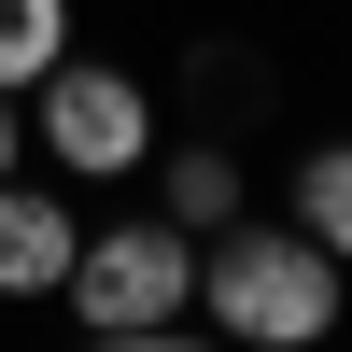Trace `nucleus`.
Listing matches in <instances>:
<instances>
[{
    "label": "nucleus",
    "instance_id": "obj_2",
    "mask_svg": "<svg viewBox=\"0 0 352 352\" xmlns=\"http://www.w3.org/2000/svg\"><path fill=\"white\" fill-rule=\"evenodd\" d=\"M56 310H71L85 338H113V352L184 338V324H197V226H169V212L85 226V254H71V282H56Z\"/></svg>",
    "mask_w": 352,
    "mask_h": 352
},
{
    "label": "nucleus",
    "instance_id": "obj_4",
    "mask_svg": "<svg viewBox=\"0 0 352 352\" xmlns=\"http://www.w3.org/2000/svg\"><path fill=\"white\" fill-rule=\"evenodd\" d=\"M71 254H85L71 184H28V169H0V296H14V310H43L56 282H71Z\"/></svg>",
    "mask_w": 352,
    "mask_h": 352
},
{
    "label": "nucleus",
    "instance_id": "obj_3",
    "mask_svg": "<svg viewBox=\"0 0 352 352\" xmlns=\"http://www.w3.org/2000/svg\"><path fill=\"white\" fill-rule=\"evenodd\" d=\"M28 155H43L56 184H141V155H155V85L113 71V56H56V71L28 85Z\"/></svg>",
    "mask_w": 352,
    "mask_h": 352
},
{
    "label": "nucleus",
    "instance_id": "obj_1",
    "mask_svg": "<svg viewBox=\"0 0 352 352\" xmlns=\"http://www.w3.org/2000/svg\"><path fill=\"white\" fill-rule=\"evenodd\" d=\"M338 310H352V268L324 240H310L296 212H226L212 240H197V324L212 338H240V352H310V338H338Z\"/></svg>",
    "mask_w": 352,
    "mask_h": 352
},
{
    "label": "nucleus",
    "instance_id": "obj_7",
    "mask_svg": "<svg viewBox=\"0 0 352 352\" xmlns=\"http://www.w3.org/2000/svg\"><path fill=\"white\" fill-rule=\"evenodd\" d=\"M56 56H71V0H0V85H14V99L56 71Z\"/></svg>",
    "mask_w": 352,
    "mask_h": 352
},
{
    "label": "nucleus",
    "instance_id": "obj_5",
    "mask_svg": "<svg viewBox=\"0 0 352 352\" xmlns=\"http://www.w3.org/2000/svg\"><path fill=\"white\" fill-rule=\"evenodd\" d=\"M141 169H155V212L197 226V240H212L226 212H254V184H240V155H226V141H155Z\"/></svg>",
    "mask_w": 352,
    "mask_h": 352
},
{
    "label": "nucleus",
    "instance_id": "obj_6",
    "mask_svg": "<svg viewBox=\"0 0 352 352\" xmlns=\"http://www.w3.org/2000/svg\"><path fill=\"white\" fill-rule=\"evenodd\" d=\"M282 212H296L310 240L352 268V141H296V184H282Z\"/></svg>",
    "mask_w": 352,
    "mask_h": 352
},
{
    "label": "nucleus",
    "instance_id": "obj_8",
    "mask_svg": "<svg viewBox=\"0 0 352 352\" xmlns=\"http://www.w3.org/2000/svg\"><path fill=\"white\" fill-rule=\"evenodd\" d=\"M14 155H28V99L0 85V169H14Z\"/></svg>",
    "mask_w": 352,
    "mask_h": 352
}]
</instances>
